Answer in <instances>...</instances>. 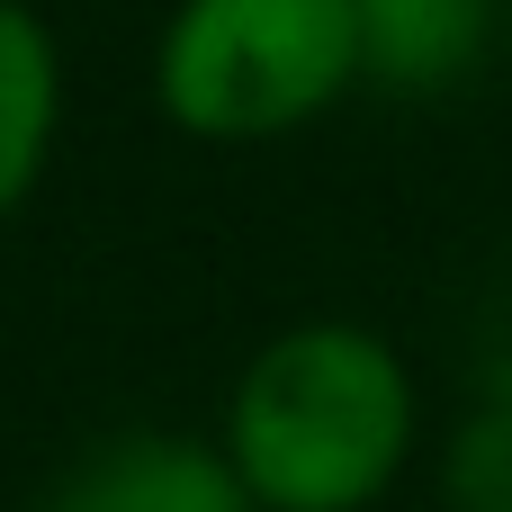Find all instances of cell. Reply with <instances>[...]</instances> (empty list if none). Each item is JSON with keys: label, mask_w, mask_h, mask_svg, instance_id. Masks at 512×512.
Wrapping results in <instances>:
<instances>
[{"label": "cell", "mask_w": 512, "mask_h": 512, "mask_svg": "<svg viewBox=\"0 0 512 512\" xmlns=\"http://www.w3.org/2000/svg\"><path fill=\"white\" fill-rule=\"evenodd\" d=\"M423 405L387 333L315 315L270 333L225 396V459L261 512H369L414 459Z\"/></svg>", "instance_id": "obj_1"}, {"label": "cell", "mask_w": 512, "mask_h": 512, "mask_svg": "<svg viewBox=\"0 0 512 512\" xmlns=\"http://www.w3.org/2000/svg\"><path fill=\"white\" fill-rule=\"evenodd\" d=\"M360 81L351 0H180L153 45V99L198 144H270Z\"/></svg>", "instance_id": "obj_2"}, {"label": "cell", "mask_w": 512, "mask_h": 512, "mask_svg": "<svg viewBox=\"0 0 512 512\" xmlns=\"http://www.w3.org/2000/svg\"><path fill=\"white\" fill-rule=\"evenodd\" d=\"M45 512H261L243 486V468L225 459V441H189V432H117L99 450H81Z\"/></svg>", "instance_id": "obj_3"}, {"label": "cell", "mask_w": 512, "mask_h": 512, "mask_svg": "<svg viewBox=\"0 0 512 512\" xmlns=\"http://www.w3.org/2000/svg\"><path fill=\"white\" fill-rule=\"evenodd\" d=\"M351 9H360V81L378 90H459L504 27V0H351Z\"/></svg>", "instance_id": "obj_4"}, {"label": "cell", "mask_w": 512, "mask_h": 512, "mask_svg": "<svg viewBox=\"0 0 512 512\" xmlns=\"http://www.w3.org/2000/svg\"><path fill=\"white\" fill-rule=\"evenodd\" d=\"M54 126H63V54H54V27L27 0H0V225L45 180Z\"/></svg>", "instance_id": "obj_5"}, {"label": "cell", "mask_w": 512, "mask_h": 512, "mask_svg": "<svg viewBox=\"0 0 512 512\" xmlns=\"http://www.w3.org/2000/svg\"><path fill=\"white\" fill-rule=\"evenodd\" d=\"M441 504L450 512H512V387H486L441 441Z\"/></svg>", "instance_id": "obj_6"}, {"label": "cell", "mask_w": 512, "mask_h": 512, "mask_svg": "<svg viewBox=\"0 0 512 512\" xmlns=\"http://www.w3.org/2000/svg\"><path fill=\"white\" fill-rule=\"evenodd\" d=\"M486 387H512V351H504V360H495V369H486Z\"/></svg>", "instance_id": "obj_7"}, {"label": "cell", "mask_w": 512, "mask_h": 512, "mask_svg": "<svg viewBox=\"0 0 512 512\" xmlns=\"http://www.w3.org/2000/svg\"><path fill=\"white\" fill-rule=\"evenodd\" d=\"M504 18H512V0H504Z\"/></svg>", "instance_id": "obj_8"}]
</instances>
